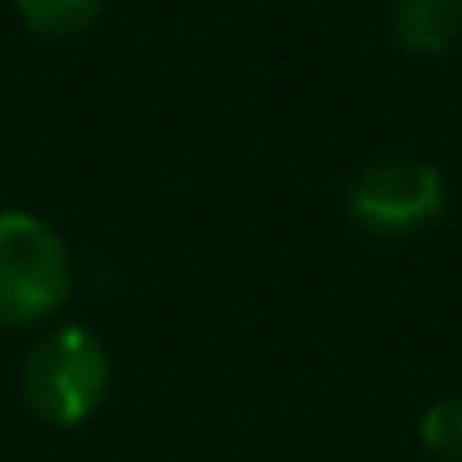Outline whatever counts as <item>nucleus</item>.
Returning <instances> with one entry per match:
<instances>
[{
    "instance_id": "f257e3e1",
    "label": "nucleus",
    "mask_w": 462,
    "mask_h": 462,
    "mask_svg": "<svg viewBox=\"0 0 462 462\" xmlns=\"http://www.w3.org/2000/svg\"><path fill=\"white\" fill-rule=\"evenodd\" d=\"M73 291L69 250L55 231L19 208L0 213V327H32L64 309Z\"/></svg>"
},
{
    "instance_id": "f03ea898",
    "label": "nucleus",
    "mask_w": 462,
    "mask_h": 462,
    "mask_svg": "<svg viewBox=\"0 0 462 462\" xmlns=\"http://www.w3.org/2000/svg\"><path fill=\"white\" fill-rule=\"evenodd\" d=\"M105 390H109V354L100 336H91L87 327L51 331L23 367V399L51 426L87 421L100 408Z\"/></svg>"
},
{
    "instance_id": "7ed1b4c3",
    "label": "nucleus",
    "mask_w": 462,
    "mask_h": 462,
    "mask_svg": "<svg viewBox=\"0 0 462 462\" xmlns=\"http://www.w3.org/2000/svg\"><path fill=\"white\" fill-rule=\"evenodd\" d=\"M444 177L435 163L426 159H408V154H390L367 163L354 181H349V217L372 231V236H412V231L430 226L444 213Z\"/></svg>"
},
{
    "instance_id": "20e7f679",
    "label": "nucleus",
    "mask_w": 462,
    "mask_h": 462,
    "mask_svg": "<svg viewBox=\"0 0 462 462\" xmlns=\"http://www.w3.org/2000/svg\"><path fill=\"white\" fill-rule=\"evenodd\" d=\"M462 37V0H394V42L412 55H439Z\"/></svg>"
},
{
    "instance_id": "39448f33",
    "label": "nucleus",
    "mask_w": 462,
    "mask_h": 462,
    "mask_svg": "<svg viewBox=\"0 0 462 462\" xmlns=\"http://www.w3.org/2000/svg\"><path fill=\"white\" fill-rule=\"evenodd\" d=\"M19 19L28 23V32L37 37H73L82 28L96 23V14L105 10V0H14Z\"/></svg>"
},
{
    "instance_id": "423d86ee",
    "label": "nucleus",
    "mask_w": 462,
    "mask_h": 462,
    "mask_svg": "<svg viewBox=\"0 0 462 462\" xmlns=\"http://www.w3.org/2000/svg\"><path fill=\"white\" fill-rule=\"evenodd\" d=\"M421 444L444 457V462H462V399H435L421 412Z\"/></svg>"
}]
</instances>
